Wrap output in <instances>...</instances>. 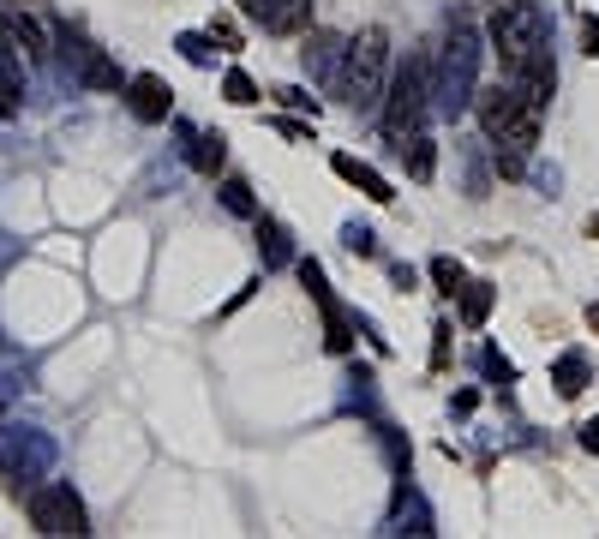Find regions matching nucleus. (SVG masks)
<instances>
[{"label": "nucleus", "instance_id": "obj_1", "mask_svg": "<svg viewBox=\"0 0 599 539\" xmlns=\"http://www.w3.org/2000/svg\"><path fill=\"white\" fill-rule=\"evenodd\" d=\"M486 42L504 66V78H522L540 54H546V24H540V6L534 0H504L492 18H486Z\"/></svg>", "mask_w": 599, "mask_h": 539}, {"label": "nucleus", "instance_id": "obj_2", "mask_svg": "<svg viewBox=\"0 0 599 539\" xmlns=\"http://www.w3.org/2000/svg\"><path fill=\"white\" fill-rule=\"evenodd\" d=\"M384 72H390V36H384V30H360V36L342 48L336 96H342L354 114H372V108H384Z\"/></svg>", "mask_w": 599, "mask_h": 539}, {"label": "nucleus", "instance_id": "obj_3", "mask_svg": "<svg viewBox=\"0 0 599 539\" xmlns=\"http://www.w3.org/2000/svg\"><path fill=\"white\" fill-rule=\"evenodd\" d=\"M426 108H432V60L414 54V60L384 84V132H390V144L408 138V132H420V126H426Z\"/></svg>", "mask_w": 599, "mask_h": 539}, {"label": "nucleus", "instance_id": "obj_4", "mask_svg": "<svg viewBox=\"0 0 599 539\" xmlns=\"http://www.w3.org/2000/svg\"><path fill=\"white\" fill-rule=\"evenodd\" d=\"M474 36L456 24L450 30V42H444V60H438V78H432V102L456 120L462 108H474Z\"/></svg>", "mask_w": 599, "mask_h": 539}, {"label": "nucleus", "instance_id": "obj_5", "mask_svg": "<svg viewBox=\"0 0 599 539\" xmlns=\"http://www.w3.org/2000/svg\"><path fill=\"white\" fill-rule=\"evenodd\" d=\"M30 522H36V534H90V516H84V504H78V492L72 486H60V480H48V486H36L30 492Z\"/></svg>", "mask_w": 599, "mask_h": 539}, {"label": "nucleus", "instance_id": "obj_6", "mask_svg": "<svg viewBox=\"0 0 599 539\" xmlns=\"http://www.w3.org/2000/svg\"><path fill=\"white\" fill-rule=\"evenodd\" d=\"M300 282L312 288V306L324 312V348H330V354H348V342H354V330H348V318H342V306L330 300V282H324V270H318L312 258H300Z\"/></svg>", "mask_w": 599, "mask_h": 539}, {"label": "nucleus", "instance_id": "obj_7", "mask_svg": "<svg viewBox=\"0 0 599 539\" xmlns=\"http://www.w3.org/2000/svg\"><path fill=\"white\" fill-rule=\"evenodd\" d=\"M240 12L264 24L270 36H300L312 24V0H240Z\"/></svg>", "mask_w": 599, "mask_h": 539}, {"label": "nucleus", "instance_id": "obj_8", "mask_svg": "<svg viewBox=\"0 0 599 539\" xmlns=\"http://www.w3.org/2000/svg\"><path fill=\"white\" fill-rule=\"evenodd\" d=\"M126 108H132V120H144V126H162V120L174 114V90H168L156 72H138V78L126 84Z\"/></svg>", "mask_w": 599, "mask_h": 539}, {"label": "nucleus", "instance_id": "obj_9", "mask_svg": "<svg viewBox=\"0 0 599 539\" xmlns=\"http://www.w3.org/2000/svg\"><path fill=\"white\" fill-rule=\"evenodd\" d=\"M396 156L408 162V174L414 180H432L438 174V144H432V132L420 126V132H408V138H396Z\"/></svg>", "mask_w": 599, "mask_h": 539}, {"label": "nucleus", "instance_id": "obj_10", "mask_svg": "<svg viewBox=\"0 0 599 539\" xmlns=\"http://www.w3.org/2000/svg\"><path fill=\"white\" fill-rule=\"evenodd\" d=\"M24 108V78H18V48L0 36V120H12Z\"/></svg>", "mask_w": 599, "mask_h": 539}, {"label": "nucleus", "instance_id": "obj_11", "mask_svg": "<svg viewBox=\"0 0 599 539\" xmlns=\"http://www.w3.org/2000/svg\"><path fill=\"white\" fill-rule=\"evenodd\" d=\"M330 168H336L342 180H354V186H360V192H366L372 204H390V198H396V192H390V180H384L378 168H366V162H354V156H336Z\"/></svg>", "mask_w": 599, "mask_h": 539}, {"label": "nucleus", "instance_id": "obj_12", "mask_svg": "<svg viewBox=\"0 0 599 539\" xmlns=\"http://www.w3.org/2000/svg\"><path fill=\"white\" fill-rule=\"evenodd\" d=\"M78 84H84V90H120V66H114V60H108L102 48H84Z\"/></svg>", "mask_w": 599, "mask_h": 539}, {"label": "nucleus", "instance_id": "obj_13", "mask_svg": "<svg viewBox=\"0 0 599 539\" xmlns=\"http://www.w3.org/2000/svg\"><path fill=\"white\" fill-rule=\"evenodd\" d=\"M222 162H228V138L222 132H198L192 138V168L198 174H222Z\"/></svg>", "mask_w": 599, "mask_h": 539}, {"label": "nucleus", "instance_id": "obj_14", "mask_svg": "<svg viewBox=\"0 0 599 539\" xmlns=\"http://www.w3.org/2000/svg\"><path fill=\"white\" fill-rule=\"evenodd\" d=\"M12 42H18V54H24V60H42V54H48V30H42L36 18H24V12L12 18Z\"/></svg>", "mask_w": 599, "mask_h": 539}, {"label": "nucleus", "instance_id": "obj_15", "mask_svg": "<svg viewBox=\"0 0 599 539\" xmlns=\"http://www.w3.org/2000/svg\"><path fill=\"white\" fill-rule=\"evenodd\" d=\"M300 60H306L312 72H330V84H336V72H342V60H336V42H330V36H306Z\"/></svg>", "mask_w": 599, "mask_h": 539}, {"label": "nucleus", "instance_id": "obj_16", "mask_svg": "<svg viewBox=\"0 0 599 539\" xmlns=\"http://www.w3.org/2000/svg\"><path fill=\"white\" fill-rule=\"evenodd\" d=\"M552 384H558V396H582V390H588V360H582V354H564L558 372H552Z\"/></svg>", "mask_w": 599, "mask_h": 539}, {"label": "nucleus", "instance_id": "obj_17", "mask_svg": "<svg viewBox=\"0 0 599 539\" xmlns=\"http://www.w3.org/2000/svg\"><path fill=\"white\" fill-rule=\"evenodd\" d=\"M492 144H498V150H492V168H498L504 180H522V174H528V150L510 144V138H492Z\"/></svg>", "mask_w": 599, "mask_h": 539}, {"label": "nucleus", "instance_id": "obj_18", "mask_svg": "<svg viewBox=\"0 0 599 539\" xmlns=\"http://www.w3.org/2000/svg\"><path fill=\"white\" fill-rule=\"evenodd\" d=\"M432 282H438V294H444V300H462V288H468V270H462L456 258H432Z\"/></svg>", "mask_w": 599, "mask_h": 539}, {"label": "nucleus", "instance_id": "obj_19", "mask_svg": "<svg viewBox=\"0 0 599 539\" xmlns=\"http://www.w3.org/2000/svg\"><path fill=\"white\" fill-rule=\"evenodd\" d=\"M486 312H492V282H468V288H462V318L480 330V324H486Z\"/></svg>", "mask_w": 599, "mask_h": 539}, {"label": "nucleus", "instance_id": "obj_20", "mask_svg": "<svg viewBox=\"0 0 599 539\" xmlns=\"http://www.w3.org/2000/svg\"><path fill=\"white\" fill-rule=\"evenodd\" d=\"M222 204L234 210V216H258V198H252V186L234 174V180H222Z\"/></svg>", "mask_w": 599, "mask_h": 539}, {"label": "nucleus", "instance_id": "obj_21", "mask_svg": "<svg viewBox=\"0 0 599 539\" xmlns=\"http://www.w3.org/2000/svg\"><path fill=\"white\" fill-rule=\"evenodd\" d=\"M222 96H228V102H234V108H252V102H258V84H252V78H246V72H240V66H234V72H228V78H222Z\"/></svg>", "mask_w": 599, "mask_h": 539}, {"label": "nucleus", "instance_id": "obj_22", "mask_svg": "<svg viewBox=\"0 0 599 539\" xmlns=\"http://www.w3.org/2000/svg\"><path fill=\"white\" fill-rule=\"evenodd\" d=\"M258 246H264L270 264H282V258H288V234H282V222H258Z\"/></svg>", "mask_w": 599, "mask_h": 539}, {"label": "nucleus", "instance_id": "obj_23", "mask_svg": "<svg viewBox=\"0 0 599 539\" xmlns=\"http://www.w3.org/2000/svg\"><path fill=\"white\" fill-rule=\"evenodd\" d=\"M210 42H222V48L234 54V48H240V24H234V18H210Z\"/></svg>", "mask_w": 599, "mask_h": 539}, {"label": "nucleus", "instance_id": "obj_24", "mask_svg": "<svg viewBox=\"0 0 599 539\" xmlns=\"http://www.w3.org/2000/svg\"><path fill=\"white\" fill-rule=\"evenodd\" d=\"M180 54H186L192 66H204V60H210V36H198V30H186V36H180Z\"/></svg>", "mask_w": 599, "mask_h": 539}, {"label": "nucleus", "instance_id": "obj_25", "mask_svg": "<svg viewBox=\"0 0 599 539\" xmlns=\"http://www.w3.org/2000/svg\"><path fill=\"white\" fill-rule=\"evenodd\" d=\"M348 252H360V258H372V252H378V240H372L366 228H348Z\"/></svg>", "mask_w": 599, "mask_h": 539}, {"label": "nucleus", "instance_id": "obj_26", "mask_svg": "<svg viewBox=\"0 0 599 539\" xmlns=\"http://www.w3.org/2000/svg\"><path fill=\"white\" fill-rule=\"evenodd\" d=\"M582 48L599 60V18H582Z\"/></svg>", "mask_w": 599, "mask_h": 539}, {"label": "nucleus", "instance_id": "obj_27", "mask_svg": "<svg viewBox=\"0 0 599 539\" xmlns=\"http://www.w3.org/2000/svg\"><path fill=\"white\" fill-rule=\"evenodd\" d=\"M390 276H396V288H420V276H414V264H390Z\"/></svg>", "mask_w": 599, "mask_h": 539}, {"label": "nucleus", "instance_id": "obj_28", "mask_svg": "<svg viewBox=\"0 0 599 539\" xmlns=\"http://www.w3.org/2000/svg\"><path fill=\"white\" fill-rule=\"evenodd\" d=\"M582 450H588V456H599V420H588V426H582Z\"/></svg>", "mask_w": 599, "mask_h": 539}, {"label": "nucleus", "instance_id": "obj_29", "mask_svg": "<svg viewBox=\"0 0 599 539\" xmlns=\"http://www.w3.org/2000/svg\"><path fill=\"white\" fill-rule=\"evenodd\" d=\"M588 324H594V336H599V306H588Z\"/></svg>", "mask_w": 599, "mask_h": 539}, {"label": "nucleus", "instance_id": "obj_30", "mask_svg": "<svg viewBox=\"0 0 599 539\" xmlns=\"http://www.w3.org/2000/svg\"><path fill=\"white\" fill-rule=\"evenodd\" d=\"M12 6H24V0H12Z\"/></svg>", "mask_w": 599, "mask_h": 539}]
</instances>
